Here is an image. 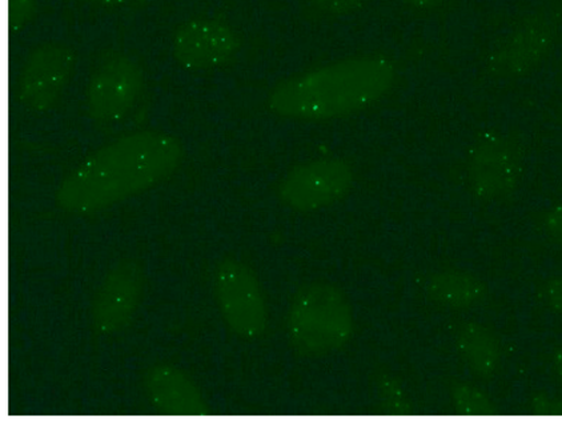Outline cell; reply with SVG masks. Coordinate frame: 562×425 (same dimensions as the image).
Instances as JSON below:
<instances>
[{
	"label": "cell",
	"mask_w": 562,
	"mask_h": 425,
	"mask_svg": "<svg viewBox=\"0 0 562 425\" xmlns=\"http://www.w3.org/2000/svg\"><path fill=\"white\" fill-rule=\"evenodd\" d=\"M182 156V146L171 135L143 131L121 137L72 171L56 199L72 214L109 208L170 177Z\"/></svg>",
	"instance_id": "6da1fadb"
},
{
	"label": "cell",
	"mask_w": 562,
	"mask_h": 425,
	"mask_svg": "<svg viewBox=\"0 0 562 425\" xmlns=\"http://www.w3.org/2000/svg\"><path fill=\"white\" fill-rule=\"evenodd\" d=\"M395 67L383 56H366L299 75L274 89L270 108L303 121H324L363 110L390 91Z\"/></svg>",
	"instance_id": "7a4b0ae2"
},
{
	"label": "cell",
	"mask_w": 562,
	"mask_h": 425,
	"mask_svg": "<svg viewBox=\"0 0 562 425\" xmlns=\"http://www.w3.org/2000/svg\"><path fill=\"white\" fill-rule=\"evenodd\" d=\"M286 327L296 354L308 358L334 354L351 340V305L333 284L304 286L292 300Z\"/></svg>",
	"instance_id": "3957f363"
},
{
	"label": "cell",
	"mask_w": 562,
	"mask_h": 425,
	"mask_svg": "<svg viewBox=\"0 0 562 425\" xmlns=\"http://www.w3.org/2000/svg\"><path fill=\"white\" fill-rule=\"evenodd\" d=\"M215 292L224 321L233 333L246 339L265 333L268 315L263 291L245 262L235 259L218 262Z\"/></svg>",
	"instance_id": "277c9868"
},
{
	"label": "cell",
	"mask_w": 562,
	"mask_h": 425,
	"mask_svg": "<svg viewBox=\"0 0 562 425\" xmlns=\"http://www.w3.org/2000/svg\"><path fill=\"white\" fill-rule=\"evenodd\" d=\"M353 183L351 167L339 159H322L299 166L281 181L283 202L299 211H314L347 195Z\"/></svg>",
	"instance_id": "5b68a950"
},
{
	"label": "cell",
	"mask_w": 562,
	"mask_h": 425,
	"mask_svg": "<svg viewBox=\"0 0 562 425\" xmlns=\"http://www.w3.org/2000/svg\"><path fill=\"white\" fill-rule=\"evenodd\" d=\"M145 273L139 262H119L103 281L92 305V326L98 334L111 335L126 328L139 305Z\"/></svg>",
	"instance_id": "8992f818"
},
{
	"label": "cell",
	"mask_w": 562,
	"mask_h": 425,
	"mask_svg": "<svg viewBox=\"0 0 562 425\" xmlns=\"http://www.w3.org/2000/svg\"><path fill=\"white\" fill-rule=\"evenodd\" d=\"M143 72L135 60L126 56L105 61L93 75L87 93L92 118L102 122L122 119L139 96Z\"/></svg>",
	"instance_id": "52a82bcc"
},
{
	"label": "cell",
	"mask_w": 562,
	"mask_h": 425,
	"mask_svg": "<svg viewBox=\"0 0 562 425\" xmlns=\"http://www.w3.org/2000/svg\"><path fill=\"white\" fill-rule=\"evenodd\" d=\"M521 153L503 135H486L473 149L470 177L480 198L497 199L515 189L521 174Z\"/></svg>",
	"instance_id": "ba28073f"
},
{
	"label": "cell",
	"mask_w": 562,
	"mask_h": 425,
	"mask_svg": "<svg viewBox=\"0 0 562 425\" xmlns=\"http://www.w3.org/2000/svg\"><path fill=\"white\" fill-rule=\"evenodd\" d=\"M239 47L233 30L209 19H196L183 24L173 40V55L178 64L190 71L215 68L231 58Z\"/></svg>",
	"instance_id": "9c48e42d"
},
{
	"label": "cell",
	"mask_w": 562,
	"mask_h": 425,
	"mask_svg": "<svg viewBox=\"0 0 562 425\" xmlns=\"http://www.w3.org/2000/svg\"><path fill=\"white\" fill-rule=\"evenodd\" d=\"M74 54L60 45H43L30 55L24 67L21 99L26 108L45 111L64 91L74 68Z\"/></svg>",
	"instance_id": "30bf717a"
},
{
	"label": "cell",
	"mask_w": 562,
	"mask_h": 425,
	"mask_svg": "<svg viewBox=\"0 0 562 425\" xmlns=\"http://www.w3.org/2000/svg\"><path fill=\"white\" fill-rule=\"evenodd\" d=\"M555 24L547 15H536L512 34L491 58L493 72L520 77L540 64L553 45Z\"/></svg>",
	"instance_id": "8fae6325"
},
{
	"label": "cell",
	"mask_w": 562,
	"mask_h": 425,
	"mask_svg": "<svg viewBox=\"0 0 562 425\" xmlns=\"http://www.w3.org/2000/svg\"><path fill=\"white\" fill-rule=\"evenodd\" d=\"M145 387L149 400L161 414L183 417L209 414L207 403L198 387L177 367L156 365L149 368Z\"/></svg>",
	"instance_id": "7c38bea8"
},
{
	"label": "cell",
	"mask_w": 562,
	"mask_h": 425,
	"mask_svg": "<svg viewBox=\"0 0 562 425\" xmlns=\"http://www.w3.org/2000/svg\"><path fill=\"white\" fill-rule=\"evenodd\" d=\"M428 292L437 303L447 307L464 309L484 299L485 286L471 273L447 271L436 273L429 279Z\"/></svg>",
	"instance_id": "4fadbf2b"
},
{
	"label": "cell",
	"mask_w": 562,
	"mask_h": 425,
	"mask_svg": "<svg viewBox=\"0 0 562 425\" xmlns=\"http://www.w3.org/2000/svg\"><path fill=\"white\" fill-rule=\"evenodd\" d=\"M458 343L461 355L472 371L481 378H491L497 370L499 347L495 335L476 323L460 329Z\"/></svg>",
	"instance_id": "5bb4252c"
},
{
	"label": "cell",
	"mask_w": 562,
	"mask_h": 425,
	"mask_svg": "<svg viewBox=\"0 0 562 425\" xmlns=\"http://www.w3.org/2000/svg\"><path fill=\"white\" fill-rule=\"evenodd\" d=\"M456 409L465 416H492L496 414L490 399L474 387L459 384L453 389Z\"/></svg>",
	"instance_id": "9a60e30c"
},
{
	"label": "cell",
	"mask_w": 562,
	"mask_h": 425,
	"mask_svg": "<svg viewBox=\"0 0 562 425\" xmlns=\"http://www.w3.org/2000/svg\"><path fill=\"white\" fill-rule=\"evenodd\" d=\"M35 11L34 0H9V27L11 31L21 30Z\"/></svg>",
	"instance_id": "2e32d148"
},
{
	"label": "cell",
	"mask_w": 562,
	"mask_h": 425,
	"mask_svg": "<svg viewBox=\"0 0 562 425\" xmlns=\"http://www.w3.org/2000/svg\"><path fill=\"white\" fill-rule=\"evenodd\" d=\"M532 407L536 415L562 416V400L546 393L533 398Z\"/></svg>",
	"instance_id": "e0dca14e"
},
{
	"label": "cell",
	"mask_w": 562,
	"mask_h": 425,
	"mask_svg": "<svg viewBox=\"0 0 562 425\" xmlns=\"http://www.w3.org/2000/svg\"><path fill=\"white\" fill-rule=\"evenodd\" d=\"M318 9L330 12V14H348L358 10L361 5V0H312Z\"/></svg>",
	"instance_id": "ac0fdd59"
},
{
	"label": "cell",
	"mask_w": 562,
	"mask_h": 425,
	"mask_svg": "<svg viewBox=\"0 0 562 425\" xmlns=\"http://www.w3.org/2000/svg\"><path fill=\"white\" fill-rule=\"evenodd\" d=\"M546 298L549 305L562 316V277L548 281L546 286Z\"/></svg>",
	"instance_id": "d6986e66"
},
{
	"label": "cell",
	"mask_w": 562,
	"mask_h": 425,
	"mask_svg": "<svg viewBox=\"0 0 562 425\" xmlns=\"http://www.w3.org/2000/svg\"><path fill=\"white\" fill-rule=\"evenodd\" d=\"M548 234L562 245V204L553 209L546 219Z\"/></svg>",
	"instance_id": "ffe728a7"
},
{
	"label": "cell",
	"mask_w": 562,
	"mask_h": 425,
	"mask_svg": "<svg viewBox=\"0 0 562 425\" xmlns=\"http://www.w3.org/2000/svg\"><path fill=\"white\" fill-rule=\"evenodd\" d=\"M403 2L416 9H432L445 2V0H403Z\"/></svg>",
	"instance_id": "44dd1931"
},
{
	"label": "cell",
	"mask_w": 562,
	"mask_h": 425,
	"mask_svg": "<svg viewBox=\"0 0 562 425\" xmlns=\"http://www.w3.org/2000/svg\"><path fill=\"white\" fill-rule=\"evenodd\" d=\"M553 368L562 383V348L558 349V351L554 353Z\"/></svg>",
	"instance_id": "7402d4cb"
},
{
	"label": "cell",
	"mask_w": 562,
	"mask_h": 425,
	"mask_svg": "<svg viewBox=\"0 0 562 425\" xmlns=\"http://www.w3.org/2000/svg\"><path fill=\"white\" fill-rule=\"evenodd\" d=\"M90 2L115 8V5H121L126 2V0H90Z\"/></svg>",
	"instance_id": "603a6c76"
}]
</instances>
